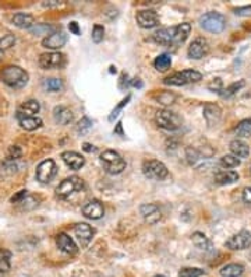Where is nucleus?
Here are the masks:
<instances>
[{
    "label": "nucleus",
    "instance_id": "nucleus-27",
    "mask_svg": "<svg viewBox=\"0 0 251 277\" xmlns=\"http://www.w3.org/2000/svg\"><path fill=\"white\" fill-rule=\"evenodd\" d=\"M191 241L194 243L197 248L202 249V251H208V252H211L212 251V242L208 239L205 234H202L200 231H195L193 232V235H191Z\"/></svg>",
    "mask_w": 251,
    "mask_h": 277
},
{
    "label": "nucleus",
    "instance_id": "nucleus-11",
    "mask_svg": "<svg viewBox=\"0 0 251 277\" xmlns=\"http://www.w3.org/2000/svg\"><path fill=\"white\" fill-rule=\"evenodd\" d=\"M229 249L233 251H243L251 247V232L248 230H241L237 234H234L233 237H230L225 243Z\"/></svg>",
    "mask_w": 251,
    "mask_h": 277
},
{
    "label": "nucleus",
    "instance_id": "nucleus-30",
    "mask_svg": "<svg viewBox=\"0 0 251 277\" xmlns=\"http://www.w3.org/2000/svg\"><path fill=\"white\" fill-rule=\"evenodd\" d=\"M154 66L158 72H166L167 69H170L172 66V56L169 53H162L154 60Z\"/></svg>",
    "mask_w": 251,
    "mask_h": 277
},
{
    "label": "nucleus",
    "instance_id": "nucleus-16",
    "mask_svg": "<svg viewBox=\"0 0 251 277\" xmlns=\"http://www.w3.org/2000/svg\"><path fill=\"white\" fill-rule=\"evenodd\" d=\"M74 234H76V237H77V239L81 243V247L85 248L92 241L95 230L87 223H78V224L74 226Z\"/></svg>",
    "mask_w": 251,
    "mask_h": 277
},
{
    "label": "nucleus",
    "instance_id": "nucleus-49",
    "mask_svg": "<svg viewBox=\"0 0 251 277\" xmlns=\"http://www.w3.org/2000/svg\"><path fill=\"white\" fill-rule=\"evenodd\" d=\"M68 29H70V33H73L74 35H80L81 34V31L78 28V24L76 21H71V23L68 24Z\"/></svg>",
    "mask_w": 251,
    "mask_h": 277
},
{
    "label": "nucleus",
    "instance_id": "nucleus-3",
    "mask_svg": "<svg viewBox=\"0 0 251 277\" xmlns=\"http://www.w3.org/2000/svg\"><path fill=\"white\" fill-rule=\"evenodd\" d=\"M99 159L105 171L111 175H119L126 170V161L115 150H105L100 154Z\"/></svg>",
    "mask_w": 251,
    "mask_h": 277
},
{
    "label": "nucleus",
    "instance_id": "nucleus-37",
    "mask_svg": "<svg viewBox=\"0 0 251 277\" xmlns=\"http://www.w3.org/2000/svg\"><path fill=\"white\" fill-rule=\"evenodd\" d=\"M205 274V271L200 267H183L178 271V277H201Z\"/></svg>",
    "mask_w": 251,
    "mask_h": 277
},
{
    "label": "nucleus",
    "instance_id": "nucleus-21",
    "mask_svg": "<svg viewBox=\"0 0 251 277\" xmlns=\"http://www.w3.org/2000/svg\"><path fill=\"white\" fill-rule=\"evenodd\" d=\"M61 159L66 163L68 168H71L74 171L81 170L85 164V159H84L81 154L76 153V151H64L61 154Z\"/></svg>",
    "mask_w": 251,
    "mask_h": 277
},
{
    "label": "nucleus",
    "instance_id": "nucleus-17",
    "mask_svg": "<svg viewBox=\"0 0 251 277\" xmlns=\"http://www.w3.org/2000/svg\"><path fill=\"white\" fill-rule=\"evenodd\" d=\"M139 213L142 216V219L145 220V223H148V224H156V223L162 219L161 209H159V206L155 203L142 204V206L139 207Z\"/></svg>",
    "mask_w": 251,
    "mask_h": 277
},
{
    "label": "nucleus",
    "instance_id": "nucleus-51",
    "mask_svg": "<svg viewBox=\"0 0 251 277\" xmlns=\"http://www.w3.org/2000/svg\"><path fill=\"white\" fill-rule=\"evenodd\" d=\"M45 7H55V6H59L60 5V2H56V0H50V2H44L42 3Z\"/></svg>",
    "mask_w": 251,
    "mask_h": 277
},
{
    "label": "nucleus",
    "instance_id": "nucleus-52",
    "mask_svg": "<svg viewBox=\"0 0 251 277\" xmlns=\"http://www.w3.org/2000/svg\"><path fill=\"white\" fill-rule=\"evenodd\" d=\"M113 133H117V135L124 136V133H123V125H122V122H119V124L116 125V128H115V130H113Z\"/></svg>",
    "mask_w": 251,
    "mask_h": 277
},
{
    "label": "nucleus",
    "instance_id": "nucleus-22",
    "mask_svg": "<svg viewBox=\"0 0 251 277\" xmlns=\"http://www.w3.org/2000/svg\"><path fill=\"white\" fill-rule=\"evenodd\" d=\"M53 119L57 125H68L74 120V113L70 108L59 105L53 109Z\"/></svg>",
    "mask_w": 251,
    "mask_h": 277
},
{
    "label": "nucleus",
    "instance_id": "nucleus-46",
    "mask_svg": "<svg viewBox=\"0 0 251 277\" xmlns=\"http://www.w3.org/2000/svg\"><path fill=\"white\" fill-rule=\"evenodd\" d=\"M52 27H49V25H48V24H37V25H35V27H32V28H31V31H32L33 34H37V35H39L41 34V31H52Z\"/></svg>",
    "mask_w": 251,
    "mask_h": 277
},
{
    "label": "nucleus",
    "instance_id": "nucleus-4",
    "mask_svg": "<svg viewBox=\"0 0 251 277\" xmlns=\"http://www.w3.org/2000/svg\"><path fill=\"white\" fill-rule=\"evenodd\" d=\"M198 23H200L201 28H204L208 33H212V34H219L226 28V18L223 14L217 12L205 13L204 16H201Z\"/></svg>",
    "mask_w": 251,
    "mask_h": 277
},
{
    "label": "nucleus",
    "instance_id": "nucleus-45",
    "mask_svg": "<svg viewBox=\"0 0 251 277\" xmlns=\"http://www.w3.org/2000/svg\"><path fill=\"white\" fill-rule=\"evenodd\" d=\"M234 14L240 17H251V5L250 6H243L234 9Z\"/></svg>",
    "mask_w": 251,
    "mask_h": 277
},
{
    "label": "nucleus",
    "instance_id": "nucleus-47",
    "mask_svg": "<svg viewBox=\"0 0 251 277\" xmlns=\"http://www.w3.org/2000/svg\"><path fill=\"white\" fill-rule=\"evenodd\" d=\"M28 196L27 191H20L18 193H16L13 198H11V203H21L24 199Z\"/></svg>",
    "mask_w": 251,
    "mask_h": 277
},
{
    "label": "nucleus",
    "instance_id": "nucleus-15",
    "mask_svg": "<svg viewBox=\"0 0 251 277\" xmlns=\"http://www.w3.org/2000/svg\"><path fill=\"white\" fill-rule=\"evenodd\" d=\"M105 214L103 203L98 199H92L83 207V216L89 220H99Z\"/></svg>",
    "mask_w": 251,
    "mask_h": 277
},
{
    "label": "nucleus",
    "instance_id": "nucleus-48",
    "mask_svg": "<svg viewBox=\"0 0 251 277\" xmlns=\"http://www.w3.org/2000/svg\"><path fill=\"white\" fill-rule=\"evenodd\" d=\"M241 198H243V202H244V203L251 204V187L245 188L244 191H243V196H241Z\"/></svg>",
    "mask_w": 251,
    "mask_h": 277
},
{
    "label": "nucleus",
    "instance_id": "nucleus-54",
    "mask_svg": "<svg viewBox=\"0 0 251 277\" xmlns=\"http://www.w3.org/2000/svg\"><path fill=\"white\" fill-rule=\"evenodd\" d=\"M0 59H3V52L0 51Z\"/></svg>",
    "mask_w": 251,
    "mask_h": 277
},
{
    "label": "nucleus",
    "instance_id": "nucleus-18",
    "mask_svg": "<svg viewBox=\"0 0 251 277\" xmlns=\"http://www.w3.org/2000/svg\"><path fill=\"white\" fill-rule=\"evenodd\" d=\"M222 118V109L218 104L206 102L204 105V119L208 126H217Z\"/></svg>",
    "mask_w": 251,
    "mask_h": 277
},
{
    "label": "nucleus",
    "instance_id": "nucleus-20",
    "mask_svg": "<svg viewBox=\"0 0 251 277\" xmlns=\"http://www.w3.org/2000/svg\"><path fill=\"white\" fill-rule=\"evenodd\" d=\"M41 109V104L37 100H28V101L22 102L18 107L16 113V118H25V116H35Z\"/></svg>",
    "mask_w": 251,
    "mask_h": 277
},
{
    "label": "nucleus",
    "instance_id": "nucleus-44",
    "mask_svg": "<svg viewBox=\"0 0 251 277\" xmlns=\"http://www.w3.org/2000/svg\"><path fill=\"white\" fill-rule=\"evenodd\" d=\"M208 90H211V91H213V93H218V94H219V93L223 90L222 80L219 79V77H217V79L212 80L211 83L208 84Z\"/></svg>",
    "mask_w": 251,
    "mask_h": 277
},
{
    "label": "nucleus",
    "instance_id": "nucleus-12",
    "mask_svg": "<svg viewBox=\"0 0 251 277\" xmlns=\"http://www.w3.org/2000/svg\"><path fill=\"white\" fill-rule=\"evenodd\" d=\"M208 52H209V44H208V41L204 37H198V38H195L190 44L189 49H187V55H189L190 59L198 60V59H202V57L205 56Z\"/></svg>",
    "mask_w": 251,
    "mask_h": 277
},
{
    "label": "nucleus",
    "instance_id": "nucleus-28",
    "mask_svg": "<svg viewBox=\"0 0 251 277\" xmlns=\"http://www.w3.org/2000/svg\"><path fill=\"white\" fill-rule=\"evenodd\" d=\"M17 120H18V124H20L22 129L29 130V132L39 129L42 126V119L37 118V116H25V118H20Z\"/></svg>",
    "mask_w": 251,
    "mask_h": 277
},
{
    "label": "nucleus",
    "instance_id": "nucleus-26",
    "mask_svg": "<svg viewBox=\"0 0 251 277\" xmlns=\"http://www.w3.org/2000/svg\"><path fill=\"white\" fill-rule=\"evenodd\" d=\"M244 273V266L240 263H229L219 270L222 277H241Z\"/></svg>",
    "mask_w": 251,
    "mask_h": 277
},
{
    "label": "nucleus",
    "instance_id": "nucleus-34",
    "mask_svg": "<svg viewBox=\"0 0 251 277\" xmlns=\"http://www.w3.org/2000/svg\"><path fill=\"white\" fill-rule=\"evenodd\" d=\"M240 163H241L240 159L234 157L233 154H226L219 160V165L223 168H236V167H239Z\"/></svg>",
    "mask_w": 251,
    "mask_h": 277
},
{
    "label": "nucleus",
    "instance_id": "nucleus-1",
    "mask_svg": "<svg viewBox=\"0 0 251 277\" xmlns=\"http://www.w3.org/2000/svg\"><path fill=\"white\" fill-rule=\"evenodd\" d=\"M190 31H191V25L189 23H182L178 24L177 27L158 29L152 35V40L162 46L177 48L178 45H182L184 41L189 38Z\"/></svg>",
    "mask_w": 251,
    "mask_h": 277
},
{
    "label": "nucleus",
    "instance_id": "nucleus-36",
    "mask_svg": "<svg viewBox=\"0 0 251 277\" xmlns=\"http://www.w3.org/2000/svg\"><path fill=\"white\" fill-rule=\"evenodd\" d=\"M17 164L16 161H11V160H5L2 164H0V174L2 175H13L17 172Z\"/></svg>",
    "mask_w": 251,
    "mask_h": 277
},
{
    "label": "nucleus",
    "instance_id": "nucleus-56",
    "mask_svg": "<svg viewBox=\"0 0 251 277\" xmlns=\"http://www.w3.org/2000/svg\"><path fill=\"white\" fill-rule=\"evenodd\" d=\"M250 260H251V252H250Z\"/></svg>",
    "mask_w": 251,
    "mask_h": 277
},
{
    "label": "nucleus",
    "instance_id": "nucleus-10",
    "mask_svg": "<svg viewBox=\"0 0 251 277\" xmlns=\"http://www.w3.org/2000/svg\"><path fill=\"white\" fill-rule=\"evenodd\" d=\"M39 66L45 70L60 69L66 65V56L61 52H46L39 56Z\"/></svg>",
    "mask_w": 251,
    "mask_h": 277
},
{
    "label": "nucleus",
    "instance_id": "nucleus-13",
    "mask_svg": "<svg viewBox=\"0 0 251 277\" xmlns=\"http://www.w3.org/2000/svg\"><path fill=\"white\" fill-rule=\"evenodd\" d=\"M67 35L63 31H53L45 37L42 40V46L46 49H52V51H59L60 48L66 45Z\"/></svg>",
    "mask_w": 251,
    "mask_h": 277
},
{
    "label": "nucleus",
    "instance_id": "nucleus-33",
    "mask_svg": "<svg viewBox=\"0 0 251 277\" xmlns=\"http://www.w3.org/2000/svg\"><path fill=\"white\" fill-rule=\"evenodd\" d=\"M10 251L0 248V273H7V271L10 270Z\"/></svg>",
    "mask_w": 251,
    "mask_h": 277
},
{
    "label": "nucleus",
    "instance_id": "nucleus-14",
    "mask_svg": "<svg viewBox=\"0 0 251 277\" xmlns=\"http://www.w3.org/2000/svg\"><path fill=\"white\" fill-rule=\"evenodd\" d=\"M135 18L141 28L150 29L159 25V16L154 10H139L135 14Z\"/></svg>",
    "mask_w": 251,
    "mask_h": 277
},
{
    "label": "nucleus",
    "instance_id": "nucleus-32",
    "mask_svg": "<svg viewBox=\"0 0 251 277\" xmlns=\"http://www.w3.org/2000/svg\"><path fill=\"white\" fill-rule=\"evenodd\" d=\"M234 133L239 137H251V119H244L241 120L236 128Z\"/></svg>",
    "mask_w": 251,
    "mask_h": 277
},
{
    "label": "nucleus",
    "instance_id": "nucleus-5",
    "mask_svg": "<svg viewBox=\"0 0 251 277\" xmlns=\"http://www.w3.org/2000/svg\"><path fill=\"white\" fill-rule=\"evenodd\" d=\"M202 79V74L197 70H193V69H187V70H182V72H177V73H173L172 76H169L166 79L163 80V83L166 85H176V87H180V85H187L191 84V83H197Z\"/></svg>",
    "mask_w": 251,
    "mask_h": 277
},
{
    "label": "nucleus",
    "instance_id": "nucleus-50",
    "mask_svg": "<svg viewBox=\"0 0 251 277\" xmlns=\"http://www.w3.org/2000/svg\"><path fill=\"white\" fill-rule=\"evenodd\" d=\"M83 150L84 151H87V153H95V151H96V147L92 146V144H89V143H84Z\"/></svg>",
    "mask_w": 251,
    "mask_h": 277
},
{
    "label": "nucleus",
    "instance_id": "nucleus-2",
    "mask_svg": "<svg viewBox=\"0 0 251 277\" xmlns=\"http://www.w3.org/2000/svg\"><path fill=\"white\" fill-rule=\"evenodd\" d=\"M0 79L6 85H9L11 88H22L28 84L29 76L28 73L21 69L20 66H6L2 73H0Z\"/></svg>",
    "mask_w": 251,
    "mask_h": 277
},
{
    "label": "nucleus",
    "instance_id": "nucleus-53",
    "mask_svg": "<svg viewBox=\"0 0 251 277\" xmlns=\"http://www.w3.org/2000/svg\"><path fill=\"white\" fill-rule=\"evenodd\" d=\"M130 84L133 85V87H138V88H141V87H142V83L139 81V79H134L133 81H130Z\"/></svg>",
    "mask_w": 251,
    "mask_h": 277
},
{
    "label": "nucleus",
    "instance_id": "nucleus-39",
    "mask_svg": "<svg viewBox=\"0 0 251 277\" xmlns=\"http://www.w3.org/2000/svg\"><path fill=\"white\" fill-rule=\"evenodd\" d=\"M103 37H105V28H103V25L95 24L94 28H92V41H94L95 44H100L103 41Z\"/></svg>",
    "mask_w": 251,
    "mask_h": 277
},
{
    "label": "nucleus",
    "instance_id": "nucleus-40",
    "mask_svg": "<svg viewBox=\"0 0 251 277\" xmlns=\"http://www.w3.org/2000/svg\"><path fill=\"white\" fill-rule=\"evenodd\" d=\"M130 100H131V94H128V96L126 97L124 100H122V101H120V104H119V105H117V107L115 108L113 111H112L111 115H109V122H113V120H115V119L119 116V113L122 112V109L126 107V105H127Z\"/></svg>",
    "mask_w": 251,
    "mask_h": 277
},
{
    "label": "nucleus",
    "instance_id": "nucleus-8",
    "mask_svg": "<svg viewBox=\"0 0 251 277\" xmlns=\"http://www.w3.org/2000/svg\"><path fill=\"white\" fill-rule=\"evenodd\" d=\"M84 188V181L78 176H70L66 178L64 181L59 183V187L56 188V196L61 200H66L71 196L73 193L81 191Z\"/></svg>",
    "mask_w": 251,
    "mask_h": 277
},
{
    "label": "nucleus",
    "instance_id": "nucleus-42",
    "mask_svg": "<svg viewBox=\"0 0 251 277\" xmlns=\"http://www.w3.org/2000/svg\"><path fill=\"white\" fill-rule=\"evenodd\" d=\"M22 151L21 148L18 146H11L9 147V151H7V159L6 160H11V161H17L18 159H21Z\"/></svg>",
    "mask_w": 251,
    "mask_h": 277
},
{
    "label": "nucleus",
    "instance_id": "nucleus-55",
    "mask_svg": "<svg viewBox=\"0 0 251 277\" xmlns=\"http://www.w3.org/2000/svg\"><path fill=\"white\" fill-rule=\"evenodd\" d=\"M155 277H165V276H155Z\"/></svg>",
    "mask_w": 251,
    "mask_h": 277
},
{
    "label": "nucleus",
    "instance_id": "nucleus-38",
    "mask_svg": "<svg viewBox=\"0 0 251 277\" xmlns=\"http://www.w3.org/2000/svg\"><path fill=\"white\" fill-rule=\"evenodd\" d=\"M16 44V37L13 34H6L0 37V51L3 52L5 49H9Z\"/></svg>",
    "mask_w": 251,
    "mask_h": 277
},
{
    "label": "nucleus",
    "instance_id": "nucleus-9",
    "mask_svg": "<svg viewBox=\"0 0 251 277\" xmlns=\"http://www.w3.org/2000/svg\"><path fill=\"white\" fill-rule=\"evenodd\" d=\"M57 174V165L52 159L44 160L42 163H39L37 167V172H35V178L37 181L41 183H49L53 181V178Z\"/></svg>",
    "mask_w": 251,
    "mask_h": 277
},
{
    "label": "nucleus",
    "instance_id": "nucleus-19",
    "mask_svg": "<svg viewBox=\"0 0 251 277\" xmlns=\"http://www.w3.org/2000/svg\"><path fill=\"white\" fill-rule=\"evenodd\" d=\"M56 245L57 248L60 249L61 252H64L67 255H76L77 254V245L73 241V238L66 234V232H59L56 235Z\"/></svg>",
    "mask_w": 251,
    "mask_h": 277
},
{
    "label": "nucleus",
    "instance_id": "nucleus-31",
    "mask_svg": "<svg viewBox=\"0 0 251 277\" xmlns=\"http://www.w3.org/2000/svg\"><path fill=\"white\" fill-rule=\"evenodd\" d=\"M244 85H245L244 80H239V81H236V83H232L230 85H228L226 88H223V90L219 93V96L222 97V98H229V97L234 96L237 91L241 90Z\"/></svg>",
    "mask_w": 251,
    "mask_h": 277
},
{
    "label": "nucleus",
    "instance_id": "nucleus-43",
    "mask_svg": "<svg viewBox=\"0 0 251 277\" xmlns=\"http://www.w3.org/2000/svg\"><path fill=\"white\" fill-rule=\"evenodd\" d=\"M176 100V96L174 94H170V93H161L159 97H158V101L163 104V105H167V104H173V101Z\"/></svg>",
    "mask_w": 251,
    "mask_h": 277
},
{
    "label": "nucleus",
    "instance_id": "nucleus-6",
    "mask_svg": "<svg viewBox=\"0 0 251 277\" xmlns=\"http://www.w3.org/2000/svg\"><path fill=\"white\" fill-rule=\"evenodd\" d=\"M142 174L152 181H163L169 175V170L158 160H147L142 164Z\"/></svg>",
    "mask_w": 251,
    "mask_h": 277
},
{
    "label": "nucleus",
    "instance_id": "nucleus-29",
    "mask_svg": "<svg viewBox=\"0 0 251 277\" xmlns=\"http://www.w3.org/2000/svg\"><path fill=\"white\" fill-rule=\"evenodd\" d=\"M186 159H187L190 165H194V167H200L201 163L206 160L205 156H202L200 151H197V150L193 147L186 148Z\"/></svg>",
    "mask_w": 251,
    "mask_h": 277
},
{
    "label": "nucleus",
    "instance_id": "nucleus-24",
    "mask_svg": "<svg viewBox=\"0 0 251 277\" xmlns=\"http://www.w3.org/2000/svg\"><path fill=\"white\" fill-rule=\"evenodd\" d=\"M239 174L236 171H219L213 176V181L218 185H230L239 181Z\"/></svg>",
    "mask_w": 251,
    "mask_h": 277
},
{
    "label": "nucleus",
    "instance_id": "nucleus-25",
    "mask_svg": "<svg viewBox=\"0 0 251 277\" xmlns=\"http://www.w3.org/2000/svg\"><path fill=\"white\" fill-rule=\"evenodd\" d=\"M13 24L21 29H31L33 27V16L28 13H17L11 18Z\"/></svg>",
    "mask_w": 251,
    "mask_h": 277
},
{
    "label": "nucleus",
    "instance_id": "nucleus-35",
    "mask_svg": "<svg viewBox=\"0 0 251 277\" xmlns=\"http://www.w3.org/2000/svg\"><path fill=\"white\" fill-rule=\"evenodd\" d=\"M44 88L46 91H52V93H57V91H60L63 88V81L60 79H45L44 83Z\"/></svg>",
    "mask_w": 251,
    "mask_h": 277
},
{
    "label": "nucleus",
    "instance_id": "nucleus-41",
    "mask_svg": "<svg viewBox=\"0 0 251 277\" xmlns=\"http://www.w3.org/2000/svg\"><path fill=\"white\" fill-rule=\"evenodd\" d=\"M91 128H92V120L89 118H87V116H84V118H81V120L78 122L77 132L78 133H81V135H85Z\"/></svg>",
    "mask_w": 251,
    "mask_h": 277
},
{
    "label": "nucleus",
    "instance_id": "nucleus-23",
    "mask_svg": "<svg viewBox=\"0 0 251 277\" xmlns=\"http://www.w3.org/2000/svg\"><path fill=\"white\" fill-rule=\"evenodd\" d=\"M229 148L234 157H237V159H247L250 156V146L240 139L232 140L229 144Z\"/></svg>",
    "mask_w": 251,
    "mask_h": 277
},
{
    "label": "nucleus",
    "instance_id": "nucleus-7",
    "mask_svg": "<svg viewBox=\"0 0 251 277\" xmlns=\"http://www.w3.org/2000/svg\"><path fill=\"white\" fill-rule=\"evenodd\" d=\"M155 122L165 130H177L182 126V118L170 109H159L155 113Z\"/></svg>",
    "mask_w": 251,
    "mask_h": 277
}]
</instances>
